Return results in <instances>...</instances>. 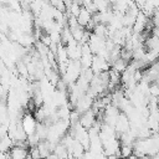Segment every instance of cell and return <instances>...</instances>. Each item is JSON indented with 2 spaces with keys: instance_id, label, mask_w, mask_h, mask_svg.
Returning <instances> with one entry per match:
<instances>
[{
  "instance_id": "cell-1",
  "label": "cell",
  "mask_w": 159,
  "mask_h": 159,
  "mask_svg": "<svg viewBox=\"0 0 159 159\" xmlns=\"http://www.w3.org/2000/svg\"><path fill=\"white\" fill-rule=\"evenodd\" d=\"M20 123H21V125H22V128H24V130L26 132L27 135H31V134H35V133H36L39 122H37L36 117H35L32 113H29V112L25 113V114L21 117Z\"/></svg>"
},
{
  "instance_id": "cell-2",
  "label": "cell",
  "mask_w": 159,
  "mask_h": 159,
  "mask_svg": "<svg viewBox=\"0 0 159 159\" xmlns=\"http://www.w3.org/2000/svg\"><path fill=\"white\" fill-rule=\"evenodd\" d=\"M10 159H27L30 157V148L26 145H14L9 150Z\"/></svg>"
},
{
  "instance_id": "cell-3",
  "label": "cell",
  "mask_w": 159,
  "mask_h": 159,
  "mask_svg": "<svg viewBox=\"0 0 159 159\" xmlns=\"http://www.w3.org/2000/svg\"><path fill=\"white\" fill-rule=\"evenodd\" d=\"M92 17H93V12L88 9V7H86V6H82L81 7V11H80V14L77 15V22L82 26V27H84V29H87V26L92 22Z\"/></svg>"
},
{
  "instance_id": "cell-4",
  "label": "cell",
  "mask_w": 159,
  "mask_h": 159,
  "mask_svg": "<svg viewBox=\"0 0 159 159\" xmlns=\"http://www.w3.org/2000/svg\"><path fill=\"white\" fill-rule=\"evenodd\" d=\"M149 97L159 98V82H152L149 84Z\"/></svg>"
}]
</instances>
